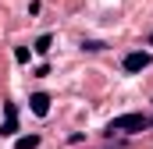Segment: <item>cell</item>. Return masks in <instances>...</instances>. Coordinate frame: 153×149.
Returning <instances> with one entry per match:
<instances>
[{
    "label": "cell",
    "instance_id": "1",
    "mask_svg": "<svg viewBox=\"0 0 153 149\" xmlns=\"http://www.w3.org/2000/svg\"><path fill=\"white\" fill-rule=\"evenodd\" d=\"M146 124H150V121H146L143 114H121V117H114V121L107 124V135H114V131H128V135H132V131H143Z\"/></svg>",
    "mask_w": 153,
    "mask_h": 149
},
{
    "label": "cell",
    "instance_id": "2",
    "mask_svg": "<svg viewBox=\"0 0 153 149\" xmlns=\"http://www.w3.org/2000/svg\"><path fill=\"white\" fill-rule=\"evenodd\" d=\"M121 68H125L128 74H135V71H146V68H150V53L135 50V53H128V57L121 60Z\"/></svg>",
    "mask_w": 153,
    "mask_h": 149
},
{
    "label": "cell",
    "instance_id": "3",
    "mask_svg": "<svg viewBox=\"0 0 153 149\" xmlns=\"http://www.w3.org/2000/svg\"><path fill=\"white\" fill-rule=\"evenodd\" d=\"M14 131H18V107L4 103V128H0V135H14Z\"/></svg>",
    "mask_w": 153,
    "mask_h": 149
},
{
    "label": "cell",
    "instance_id": "4",
    "mask_svg": "<svg viewBox=\"0 0 153 149\" xmlns=\"http://www.w3.org/2000/svg\"><path fill=\"white\" fill-rule=\"evenodd\" d=\"M29 107H32L36 117H46V114H50V96H46V92H36V96L29 100Z\"/></svg>",
    "mask_w": 153,
    "mask_h": 149
},
{
    "label": "cell",
    "instance_id": "5",
    "mask_svg": "<svg viewBox=\"0 0 153 149\" xmlns=\"http://www.w3.org/2000/svg\"><path fill=\"white\" fill-rule=\"evenodd\" d=\"M36 146H39V135H25L14 142V149H36Z\"/></svg>",
    "mask_w": 153,
    "mask_h": 149
},
{
    "label": "cell",
    "instance_id": "6",
    "mask_svg": "<svg viewBox=\"0 0 153 149\" xmlns=\"http://www.w3.org/2000/svg\"><path fill=\"white\" fill-rule=\"evenodd\" d=\"M50 43H53V39H50V36H39V39H36V46H32V50H36V53H46V50H50Z\"/></svg>",
    "mask_w": 153,
    "mask_h": 149
},
{
    "label": "cell",
    "instance_id": "7",
    "mask_svg": "<svg viewBox=\"0 0 153 149\" xmlns=\"http://www.w3.org/2000/svg\"><path fill=\"white\" fill-rule=\"evenodd\" d=\"M14 60H18V64H29V46H18V50H14Z\"/></svg>",
    "mask_w": 153,
    "mask_h": 149
},
{
    "label": "cell",
    "instance_id": "8",
    "mask_svg": "<svg viewBox=\"0 0 153 149\" xmlns=\"http://www.w3.org/2000/svg\"><path fill=\"white\" fill-rule=\"evenodd\" d=\"M150 46H153V32H150Z\"/></svg>",
    "mask_w": 153,
    "mask_h": 149
}]
</instances>
